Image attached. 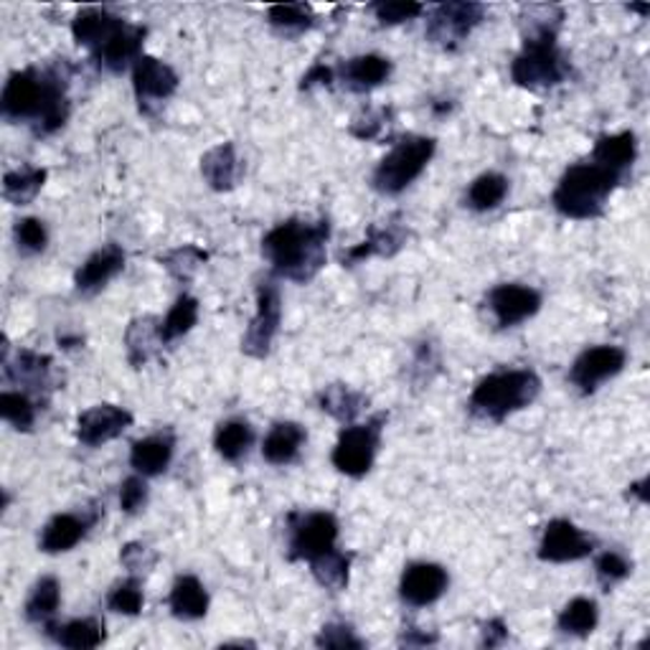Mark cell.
Instances as JSON below:
<instances>
[{
	"label": "cell",
	"instance_id": "6da1fadb",
	"mask_svg": "<svg viewBox=\"0 0 650 650\" xmlns=\"http://www.w3.org/2000/svg\"><path fill=\"white\" fill-rule=\"evenodd\" d=\"M69 64L56 62L43 69L13 72L0 94V110L9 123H31L36 136H51L69 119Z\"/></svg>",
	"mask_w": 650,
	"mask_h": 650
},
{
	"label": "cell",
	"instance_id": "d6a6232c",
	"mask_svg": "<svg viewBox=\"0 0 650 650\" xmlns=\"http://www.w3.org/2000/svg\"><path fill=\"white\" fill-rule=\"evenodd\" d=\"M351 562H354V555L333 547L331 551H326V555L313 559L310 572L320 587L333 589V592H341V589L348 587Z\"/></svg>",
	"mask_w": 650,
	"mask_h": 650
},
{
	"label": "cell",
	"instance_id": "2e32d148",
	"mask_svg": "<svg viewBox=\"0 0 650 650\" xmlns=\"http://www.w3.org/2000/svg\"><path fill=\"white\" fill-rule=\"evenodd\" d=\"M447 585H450V574L445 566L435 562H415L402 574L399 595L409 608H428L445 595Z\"/></svg>",
	"mask_w": 650,
	"mask_h": 650
},
{
	"label": "cell",
	"instance_id": "f5cc1de1",
	"mask_svg": "<svg viewBox=\"0 0 650 650\" xmlns=\"http://www.w3.org/2000/svg\"><path fill=\"white\" fill-rule=\"evenodd\" d=\"M333 79H335V74H333V69L331 66H326V64H316L313 66V69L305 74L303 77V89H310V87H318V85H323V87H331L333 85Z\"/></svg>",
	"mask_w": 650,
	"mask_h": 650
},
{
	"label": "cell",
	"instance_id": "e0dca14e",
	"mask_svg": "<svg viewBox=\"0 0 650 650\" xmlns=\"http://www.w3.org/2000/svg\"><path fill=\"white\" fill-rule=\"evenodd\" d=\"M132 424V415L117 405H94L77 417V439L87 447L112 443Z\"/></svg>",
	"mask_w": 650,
	"mask_h": 650
},
{
	"label": "cell",
	"instance_id": "b9f144b4",
	"mask_svg": "<svg viewBox=\"0 0 650 650\" xmlns=\"http://www.w3.org/2000/svg\"><path fill=\"white\" fill-rule=\"evenodd\" d=\"M143 604H145V597H143V589H140V577L117 582L107 595V608L127 617L140 615Z\"/></svg>",
	"mask_w": 650,
	"mask_h": 650
},
{
	"label": "cell",
	"instance_id": "277c9868",
	"mask_svg": "<svg viewBox=\"0 0 650 650\" xmlns=\"http://www.w3.org/2000/svg\"><path fill=\"white\" fill-rule=\"evenodd\" d=\"M620 181H623V174L602 166V163H574V166L566 168L564 176L559 178L551 204H555L557 212L566 216V219H597V216L604 214L608 199L612 196V191L617 189Z\"/></svg>",
	"mask_w": 650,
	"mask_h": 650
},
{
	"label": "cell",
	"instance_id": "4dcf8cb0",
	"mask_svg": "<svg viewBox=\"0 0 650 650\" xmlns=\"http://www.w3.org/2000/svg\"><path fill=\"white\" fill-rule=\"evenodd\" d=\"M635 158H638V138L635 132H615V136H602L597 138L592 161L602 163L617 174H625L627 168H633Z\"/></svg>",
	"mask_w": 650,
	"mask_h": 650
},
{
	"label": "cell",
	"instance_id": "52a82bcc",
	"mask_svg": "<svg viewBox=\"0 0 650 650\" xmlns=\"http://www.w3.org/2000/svg\"><path fill=\"white\" fill-rule=\"evenodd\" d=\"M386 417L377 415L364 424H348L346 430H341L339 443L333 447V468L339 473L348 477H364L373 468L377 460L381 432H384Z\"/></svg>",
	"mask_w": 650,
	"mask_h": 650
},
{
	"label": "cell",
	"instance_id": "5bb4252c",
	"mask_svg": "<svg viewBox=\"0 0 650 650\" xmlns=\"http://www.w3.org/2000/svg\"><path fill=\"white\" fill-rule=\"evenodd\" d=\"M488 308L496 318L498 328H513L524 320L534 318L541 310V295L539 290L519 285V282H506V285H496L488 293Z\"/></svg>",
	"mask_w": 650,
	"mask_h": 650
},
{
	"label": "cell",
	"instance_id": "9f6ffc18",
	"mask_svg": "<svg viewBox=\"0 0 650 650\" xmlns=\"http://www.w3.org/2000/svg\"><path fill=\"white\" fill-rule=\"evenodd\" d=\"M59 343H62L64 348H74V346H81V339H79V335H62Z\"/></svg>",
	"mask_w": 650,
	"mask_h": 650
},
{
	"label": "cell",
	"instance_id": "cb8c5ba5",
	"mask_svg": "<svg viewBox=\"0 0 650 650\" xmlns=\"http://www.w3.org/2000/svg\"><path fill=\"white\" fill-rule=\"evenodd\" d=\"M242 161H239L234 143H219L201 158V176L214 191H231L242 178Z\"/></svg>",
	"mask_w": 650,
	"mask_h": 650
},
{
	"label": "cell",
	"instance_id": "bcb514c9",
	"mask_svg": "<svg viewBox=\"0 0 650 650\" xmlns=\"http://www.w3.org/2000/svg\"><path fill=\"white\" fill-rule=\"evenodd\" d=\"M119 562H123V566L132 577H145V574L153 572L155 562H158V555H155L151 547H145V544L130 541L119 551Z\"/></svg>",
	"mask_w": 650,
	"mask_h": 650
},
{
	"label": "cell",
	"instance_id": "d4e9b609",
	"mask_svg": "<svg viewBox=\"0 0 650 650\" xmlns=\"http://www.w3.org/2000/svg\"><path fill=\"white\" fill-rule=\"evenodd\" d=\"M51 356L36 354V351L21 348L16 358H3L5 366V377L11 381H16V384H24L31 388V392L41 394V388L51 386Z\"/></svg>",
	"mask_w": 650,
	"mask_h": 650
},
{
	"label": "cell",
	"instance_id": "ba28073f",
	"mask_svg": "<svg viewBox=\"0 0 650 650\" xmlns=\"http://www.w3.org/2000/svg\"><path fill=\"white\" fill-rule=\"evenodd\" d=\"M288 557L293 562H313L339 541V521L328 511L288 515Z\"/></svg>",
	"mask_w": 650,
	"mask_h": 650
},
{
	"label": "cell",
	"instance_id": "8992f818",
	"mask_svg": "<svg viewBox=\"0 0 650 650\" xmlns=\"http://www.w3.org/2000/svg\"><path fill=\"white\" fill-rule=\"evenodd\" d=\"M437 151L435 138L424 136H409L392 148V153L373 170L371 186L384 196H397L405 189H409L417 178L422 176V170L428 168L432 155Z\"/></svg>",
	"mask_w": 650,
	"mask_h": 650
},
{
	"label": "cell",
	"instance_id": "4fadbf2b",
	"mask_svg": "<svg viewBox=\"0 0 650 650\" xmlns=\"http://www.w3.org/2000/svg\"><path fill=\"white\" fill-rule=\"evenodd\" d=\"M595 551V541L566 519L549 521L539 544V559L549 564L579 562Z\"/></svg>",
	"mask_w": 650,
	"mask_h": 650
},
{
	"label": "cell",
	"instance_id": "f1b7e54d",
	"mask_svg": "<svg viewBox=\"0 0 650 650\" xmlns=\"http://www.w3.org/2000/svg\"><path fill=\"white\" fill-rule=\"evenodd\" d=\"M47 633L59 642V646L72 648V650L100 648L104 638H107V633H104V623L97 617L69 620V623H64V625L51 623L47 627Z\"/></svg>",
	"mask_w": 650,
	"mask_h": 650
},
{
	"label": "cell",
	"instance_id": "1f68e13d",
	"mask_svg": "<svg viewBox=\"0 0 650 650\" xmlns=\"http://www.w3.org/2000/svg\"><path fill=\"white\" fill-rule=\"evenodd\" d=\"M59 604H62V585L56 577H41L36 582L31 595H28L24 615L28 623L49 627L51 620L56 617Z\"/></svg>",
	"mask_w": 650,
	"mask_h": 650
},
{
	"label": "cell",
	"instance_id": "9c48e42d",
	"mask_svg": "<svg viewBox=\"0 0 650 650\" xmlns=\"http://www.w3.org/2000/svg\"><path fill=\"white\" fill-rule=\"evenodd\" d=\"M483 18L485 5L470 3V0H450V3H439L430 13L424 36L437 49L458 51L468 41V36L483 24Z\"/></svg>",
	"mask_w": 650,
	"mask_h": 650
},
{
	"label": "cell",
	"instance_id": "9a60e30c",
	"mask_svg": "<svg viewBox=\"0 0 650 650\" xmlns=\"http://www.w3.org/2000/svg\"><path fill=\"white\" fill-rule=\"evenodd\" d=\"M102 508H87L81 513H56L39 534V549L43 555H64L85 539L97 521Z\"/></svg>",
	"mask_w": 650,
	"mask_h": 650
},
{
	"label": "cell",
	"instance_id": "83f0119b",
	"mask_svg": "<svg viewBox=\"0 0 650 650\" xmlns=\"http://www.w3.org/2000/svg\"><path fill=\"white\" fill-rule=\"evenodd\" d=\"M168 608L178 620H201L208 612V592L204 582L193 574H181L170 587Z\"/></svg>",
	"mask_w": 650,
	"mask_h": 650
},
{
	"label": "cell",
	"instance_id": "f6af8a7d",
	"mask_svg": "<svg viewBox=\"0 0 650 650\" xmlns=\"http://www.w3.org/2000/svg\"><path fill=\"white\" fill-rule=\"evenodd\" d=\"M318 648H333V650H361L366 642L358 638L356 630L346 623H328L320 627L318 638H316Z\"/></svg>",
	"mask_w": 650,
	"mask_h": 650
},
{
	"label": "cell",
	"instance_id": "3957f363",
	"mask_svg": "<svg viewBox=\"0 0 650 650\" xmlns=\"http://www.w3.org/2000/svg\"><path fill=\"white\" fill-rule=\"evenodd\" d=\"M331 239V221L288 219L270 229L263 239V254L280 278L308 285L326 265V246Z\"/></svg>",
	"mask_w": 650,
	"mask_h": 650
},
{
	"label": "cell",
	"instance_id": "4316f807",
	"mask_svg": "<svg viewBox=\"0 0 650 650\" xmlns=\"http://www.w3.org/2000/svg\"><path fill=\"white\" fill-rule=\"evenodd\" d=\"M305 439H308V435H305L303 424L278 422L267 432L263 443V458L270 462V466H290V462L301 455Z\"/></svg>",
	"mask_w": 650,
	"mask_h": 650
},
{
	"label": "cell",
	"instance_id": "74e56055",
	"mask_svg": "<svg viewBox=\"0 0 650 650\" xmlns=\"http://www.w3.org/2000/svg\"><path fill=\"white\" fill-rule=\"evenodd\" d=\"M196 320H199V301L193 295L183 293L174 303V308L168 310V316L161 320L163 346H168V343L183 339V335L189 333L193 326H196Z\"/></svg>",
	"mask_w": 650,
	"mask_h": 650
},
{
	"label": "cell",
	"instance_id": "5b68a950",
	"mask_svg": "<svg viewBox=\"0 0 650 650\" xmlns=\"http://www.w3.org/2000/svg\"><path fill=\"white\" fill-rule=\"evenodd\" d=\"M541 392V379L532 369H500L477 381L470 394V415L485 422H504L521 412Z\"/></svg>",
	"mask_w": 650,
	"mask_h": 650
},
{
	"label": "cell",
	"instance_id": "30bf717a",
	"mask_svg": "<svg viewBox=\"0 0 650 650\" xmlns=\"http://www.w3.org/2000/svg\"><path fill=\"white\" fill-rule=\"evenodd\" d=\"M282 323V295L272 280H263L257 285V313L250 320L242 339V351L250 358H267L272 343L280 333Z\"/></svg>",
	"mask_w": 650,
	"mask_h": 650
},
{
	"label": "cell",
	"instance_id": "f546056e",
	"mask_svg": "<svg viewBox=\"0 0 650 650\" xmlns=\"http://www.w3.org/2000/svg\"><path fill=\"white\" fill-rule=\"evenodd\" d=\"M366 405H369L366 394L356 392V388L348 384H328L326 388H320L318 394V407L343 424L354 422L356 417L364 412Z\"/></svg>",
	"mask_w": 650,
	"mask_h": 650
},
{
	"label": "cell",
	"instance_id": "8d00e7d4",
	"mask_svg": "<svg viewBox=\"0 0 650 650\" xmlns=\"http://www.w3.org/2000/svg\"><path fill=\"white\" fill-rule=\"evenodd\" d=\"M508 196V178L500 174H483L477 176L466 191V206L473 212H493L504 204Z\"/></svg>",
	"mask_w": 650,
	"mask_h": 650
},
{
	"label": "cell",
	"instance_id": "d590c367",
	"mask_svg": "<svg viewBox=\"0 0 650 650\" xmlns=\"http://www.w3.org/2000/svg\"><path fill=\"white\" fill-rule=\"evenodd\" d=\"M597 623H600V608L589 597H574L572 602L564 604V610L557 617L559 630L566 635H577V638L595 633Z\"/></svg>",
	"mask_w": 650,
	"mask_h": 650
},
{
	"label": "cell",
	"instance_id": "ffe728a7",
	"mask_svg": "<svg viewBox=\"0 0 650 650\" xmlns=\"http://www.w3.org/2000/svg\"><path fill=\"white\" fill-rule=\"evenodd\" d=\"M176 453V435L170 430L148 435L130 447V466L138 475L153 477L166 473Z\"/></svg>",
	"mask_w": 650,
	"mask_h": 650
},
{
	"label": "cell",
	"instance_id": "d6986e66",
	"mask_svg": "<svg viewBox=\"0 0 650 650\" xmlns=\"http://www.w3.org/2000/svg\"><path fill=\"white\" fill-rule=\"evenodd\" d=\"M125 26V21L115 16V13L102 9H87L77 13V18L72 21V36L79 47H87L94 54V51L107 47Z\"/></svg>",
	"mask_w": 650,
	"mask_h": 650
},
{
	"label": "cell",
	"instance_id": "11a10c76",
	"mask_svg": "<svg viewBox=\"0 0 650 650\" xmlns=\"http://www.w3.org/2000/svg\"><path fill=\"white\" fill-rule=\"evenodd\" d=\"M630 496L638 498L640 504H648V477H642V481L630 485Z\"/></svg>",
	"mask_w": 650,
	"mask_h": 650
},
{
	"label": "cell",
	"instance_id": "f907efd6",
	"mask_svg": "<svg viewBox=\"0 0 650 650\" xmlns=\"http://www.w3.org/2000/svg\"><path fill=\"white\" fill-rule=\"evenodd\" d=\"M437 371H439V356L435 346H432V343H422L415 356V369H412L415 381L417 384H430Z\"/></svg>",
	"mask_w": 650,
	"mask_h": 650
},
{
	"label": "cell",
	"instance_id": "6f0895ef",
	"mask_svg": "<svg viewBox=\"0 0 650 650\" xmlns=\"http://www.w3.org/2000/svg\"><path fill=\"white\" fill-rule=\"evenodd\" d=\"M630 11H635V13H642V16H648V13H650L648 5H630Z\"/></svg>",
	"mask_w": 650,
	"mask_h": 650
},
{
	"label": "cell",
	"instance_id": "c3c4849f",
	"mask_svg": "<svg viewBox=\"0 0 650 650\" xmlns=\"http://www.w3.org/2000/svg\"><path fill=\"white\" fill-rule=\"evenodd\" d=\"M392 115H394V110H386V107L364 112L361 117H356L354 123H351V136L358 140H377L381 132L386 130Z\"/></svg>",
	"mask_w": 650,
	"mask_h": 650
},
{
	"label": "cell",
	"instance_id": "836d02e7",
	"mask_svg": "<svg viewBox=\"0 0 650 650\" xmlns=\"http://www.w3.org/2000/svg\"><path fill=\"white\" fill-rule=\"evenodd\" d=\"M47 183V170L36 166H24L16 170H9L3 178V196L5 201L16 206H26L39 196V191Z\"/></svg>",
	"mask_w": 650,
	"mask_h": 650
},
{
	"label": "cell",
	"instance_id": "816d5d0a",
	"mask_svg": "<svg viewBox=\"0 0 650 650\" xmlns=\"http://www.w3.org/2000/svg\"><path fill=\"white\" fill-rule=\"evenodd\" d=\"M508 638V625L500 617H493L483 625V640L481 646L485 648H498L504 646V640Z\"/></svg>",
	"mask_w": 650,
	"mask_h": 650
},
{
	"label": "cell",
	"instance_id": "e575fe53",
	"mask_svg": "<svg viewBox=\"0 0 650 650\" xmlns=\"http://www.w3.org/2000/svg\"><path fill=\"white\" fill-rule=\"evenodd\" d=\"M254 443V430L246 420H227L219 424L214 435V447L216 453L221 455L224 460L229 462H239L250 453V447Z\"/></svg>",
	"mask_w": 650,
	"mask_h": 650
},
{
	"label": "cell",
	"instance_id": "7dc6e473",
	"mask_svg": "<svg viewBox=\"0 0 650 650\" xmlns=\"http://www.w3.org/2000/svg\"><path fill=\"white\" fill-rule=\"evenodd\" d=\"M16 242L21 250L28 254L43 252L49 244L47 224H43L41 219H36V216H26V219H21L16 224Z\"/></svg>",
	"mask_w": 650,
	"mask_h": 650
},
{
	"label": "cell",
	"instance_id": "7bdbcfd3",
	"mask_svg": "<svg viewBox=\"0 0 650 650\" xmlns=\"http://www.w3.org/2000/svg\"><path fill=\"white\" fill-rule=\"evenodd\" d=\"M369 11L377 16L379 24L399 26L407 24V21L420 18L424 13V5L415 3V0H379V3L369 5Z\"/></svg>",
	"mask_w": 650,
	"mask_h": 650
},
{
	"label": "cell",
	"instance_id": "44dd1931",
	"mask_svg": "<svg viewBox=\"0 0 650 650\" xmlns=\"http://www.w3.org/2000/svg\"><path fill=\"white\" fill-rule=\"evenodd\" d=\"M148 28L145 26H132L127 24L107 47L94 51V62L112 74L127 69L130 64H136L143 56V43H145Z\"/></svg>",
	"mask_w": 650,
	"mask_h": 650
},
{
	"label": "cell",
	"instance_id": "ac0fdd59",
	"mask_svg": "<svg viewBox=\"0 0 650 650\" xmlns=\"http://www.w3.org/2000/svg\"><path fill=\"white\" fill-rule=\"evenodd\" d=\"M125 270V250L115 242L104 244L94 254H89L85 265L74 275V288L81 295H94L102 290L112 278H117Z\"/></svg>",
	"mask_w": 650,
	"mask_h": 650
},
{
	"label": "cell",
	"instance_id": "60d3db41",
	"mask_svg": "<svg viewBox=\"0 0 650 650\" xmlns=\"http://www.w3.org/2000/svg\"><path fill=\"white\" fill-rule=\"evenodd\" d=\"M267 21H270L272 28H278L282 34H303L313 26V9L305 3H280V5H270L267 11Z\"/></svg>",
	"mask_w": 650,
	"mask_h": 650
},
{
	"label": "cell",
	"instance_id": "7a4b0ae2",
	"mask_svg": "<svg viewBox=\"0 0 650 650\" xmlns=\"http://www.w3.org/2000/svg\"><path fill=\"white\" fill-rule=\"evenodd\" d=\"M521 21L526 26L524 49L511 62V79L524 89H551L570 79L572 64L559 49V28L564 9L559 5H524Z\"/></svg>",
	"mask_w": 650,
	"mask_h": 650
},
{
	"label": "cell",
	"instance_id": "681fc988",
	"mask_svg": "<svg viewBox=\"0 0 650 650\" xmlns=\"http://www.w3.org/2000/svg\"><path fill=\"white\" fill-rule=\"evenodd\" d=\"M148 483L145 475H132L119 485V508L125 513H140L148 506Z\"/></svg>",
	"mask_w": 650,
	"mask_h": 650
},
{
	"label": "cell",
	"instance_id": "7402d4cb",
	"mask_svg": "<svg viewBox=\"0 0 650 650\" xmlns=\"http://www.w3.org/2000/svg\"><path fill=\"white\" fill-rule=\"evenodd\" d=\"M407 244V229L397 221H388L386 227H371L361 244L343 252V265H358L369 257H394Z\"/></svg>",
	"mask_w": 650,
	"mask_h": 650
},
{
	"label": "cell",
	"instance_id": "f35d334b",
	"mask_svg": "<svg viewBox=\"0 0 650 650\" xmlns=\"http://www.w3.org/2000/svg\"><path fill=\"white\" fill-rule=\"evenodd\" d=\"M206 259H208V254L201 250V246L183 244V246H176V250H170L166 254H161L158 263L166 267L170 278L181 282V285H189V282L196 278V272L201 270V265H204Z\"/></svg>",
	"mask_w": 650,
	"mask_h": 650
},
{
	"label": "cell",
	"instance_id": "8fae6325",
	"mask_svg": "<svg viewBox=\"0 0 650 650\" xmlns=\"http://www.w3.org/2000/svg\"><path fill=\"white\" fill-rule=\"evenodd\" d=\"M178 74L174 66H168L161 59L143 54L132 64V89H136V100L140 112L153 115L155 107L170 100L178 89Z\"/></svg>",
	"mask_w": 650,
	"mask_h": 650
},
{
	"label": "cell",
	"instance_id": "db71d44e",
	"mask_svg": "<svg viewBox=\"0 0 650 650\" xmlns=\"http://www.w3.org/2000/svg\"><path fill=\"white\" fill-rule=\"evenodd\" d=\"M399 642L402 646H432V642H437V635L409 627V630H405V635H402Z\"/></svg>",
	"mask_w": 650,
	"mask_h": 650
},
{
	"label": "cell",
	"instance_id": "603a6c76",
	"mask_svg": "<svg viewBox=\"0 0 650 650\" xmlns=\"http://www.w3.org/2000/svg\"><path fill=\"white\" fill-rule=\"evenodd\" d=\"M341 81L343 87L351 89V92L364 94L371 92V89H377L384 85L388 79V74H392V62H388L386 56L379 54H361L348 59V62L341 64Z\"/></svg>",
	"mask_w": 650,
	"mask_h": 650
},
{
	"label": "cell",
	"instance_id": "ee69618b",
	"mask_svg": "<svg viewBox=\"0 0 650 650\" xmlns=\"http://www.w3.org/2000/svg\"><path fill=\"white\" fill-rule=\"evenodd\" d=\"M630 572H633V564L627 562L620 551H604V555L597 557V562H595L597 582H600L608 592L615 585H620V582L630 577Z\"/></svg>",
	"mask_w": 650,
	"mask_h": 650
},
{
	"label": "cell",
	"instance_id": "ab89813d",
	"mask_svg": "<svg viewBox=\"0 0 650 650\" xmlns=\"http://www.w3.org/2000/svg\"><path fill=\"white\" fill-rule=\"evenodd\" d=\"M36 415H39V405L31 399V394L26 392L0 394V417H3L9 424H13L18 432L34 430Z\"/></svg>",
	"mask_w": 650,
	"mask_h": 650
},
{
	"label": "cell",
	"instance_id": "484cf974",
	"mask_svg": "<svg viewBox=\"0 0 650 650\" xmlns=\"http://www.w3.org/2000/svg\"><path fill=\"white\" fill-rule=\"evenodd\" d=\"M163 346L161 341V320L153 316L136 318L125 331V348H127V361L132 369H143L151 361L155 351Z\"/></svg>",
	"mask_w": 650,
	"mask_h": 650
},
{
	"label": "cell",
	"instance_id": "7c38bea8",
	"mask_svg": "<svg viewBox=\"0 0 650 650\" xmlns=\"http://www.w3.org/2000/svg\"><path fill=\"white\" fill-rule=\"evenodd\" d=\"M627 354L620 346H592L574 358L570 381L582 394H595L600 384L625 369Z\"/></svg>",
	"mask_w": 650,
	"mask_h": 650
}]
</instances>
